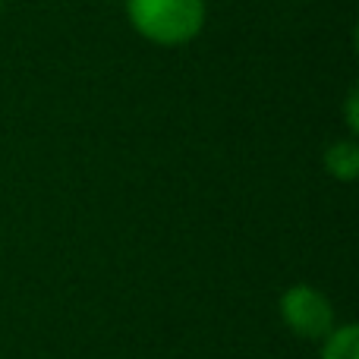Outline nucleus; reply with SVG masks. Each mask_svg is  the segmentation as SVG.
<instances>
[{"instance_id": "5", "label": "nucleus", "mask_w": 359, "mask_h": 359, "mask_svg": "<svg viewBox=\"0 0 359 359\" xmlns=\"http://www.w3.org/2000/svg\"><path fill=\"white\" fill-rule=\"evenodd\" d=\"M359 92L356 88H350V95H347V126H350V133H359Z\"/></svg>"}, {"instance_id": "6", "label": "nucleus", "mask_w": 359, "mask_h": 359, "mask_svg": "<svg viewBox=\"0 0 359 359\" xmlns=\"http://www.w3.org/2000/svg\"><path fill=\"white\" fill-rule=\"evenodd\" d=\"M0 6H4V0H0Z\"/></svg>"}, {"instance_id": "1", "label": "nucleus", "mask_w": 359, "mask_h": 359, "mask_svg": "<svg viewBox=\"0 0 359 359\" xmlns=\"http://www.w3.org/2000/svg\"><path fill=\"white\" fill-rule=\"evenodd\" d=\"M205 0H126L130 25L164 48L192 41L205 29Z\"/></svg>"}, {"instance_id": "3", "label": "nucleus", "mask_w": 359, "mask_h": 359, "mask_svg": "<svg viewBox=\"0 0 359 359\" xmlns=\"http://www.w3.org/2000/svg\"><path fill=\"white\" fill-rule=\"evenodd\" d=\"M325 170L341 183H353L359 174V145L353 139H344L325 149Z\"/></svg>"}, {"instance_id": "4", "label": "nucleus", "mask_w": 359, "mask_h": 359, "mask_svg": "<svg viewBox=\"0 0 359 359\" xmlns=\"http://www.w3.org/2000/svg\"><path fill=\"white\" fill-rule=\"evenodd\" d=\"M322 359H359V328L353 322L334 325L322 337Z\"/></svg>"}, {"instance_id": "2", "label": "nucleus", "mask_w": 359, "mask_h": 359, "mask_svg": "<svg viewBox=\"0 0 359 359\" xmlns=\"http://www.w3.org/2000/svg\"><path fill=\"white\" fill-rule=\"evenodd\" d=\"M280 316H284L287 328L303 341H322L331 328L337 325L334 306L318 287L309 284H293L280 297Z\"/></svg>"}]
</instances>
